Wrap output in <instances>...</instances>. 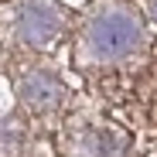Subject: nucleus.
I'll return each instance as SVG.
<instances>
[{
  "label": "nucleus",
  "mask_w": 157,
  "mask_h": 157,
  "mask_svg": "<svg viewBox=\"0 0 157 157\" xmlns=\"http://www.w3.org/2000/svg\"><path fill=\"white\" fill-rule=\"evenodd\" d=\"M0 4H4V0H0Z\"/></svg>",
  "instance_id": "obj_1"
}]
</instances>
